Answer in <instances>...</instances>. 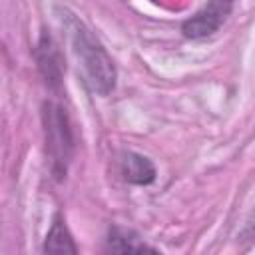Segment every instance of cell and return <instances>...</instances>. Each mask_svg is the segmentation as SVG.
<instances>
[{
	"instance_id": "cell-1",
	"label": "cell",
	"mask_w": 255,
	"mask_h": 255,
	"mask_svg": "<svg viewBox=\"0 0 255 255\" xmlns=\"http://www.w3.org/2000/svg\"><path fill=\"white\" fill-rule=\"evenodd\" d=\"M68 32L82 82L92 94L108 96L116 86V66L106 48L78 18L68 20Z\"/></svg>"
},
{
	"instance_id": "cell-2",
	"label": "cell",
	"mask_w": 255,
	"mask_h": 255,
	"mask_svg": "<svg viewBox=\"0 0 255 255\" xmlns=\"http://www.w3.org/2000/svg\"><path fill=\"white\" fill-rule=\"evenodd\" d=\"M44 133H46V149L52 161V173L62 179L66 175L68 163L74 151V135L70 128V120L66 110L54 102L44 104Z\"/></svg>"
},
{
	"instance_id": "cell-3",
	"label": "cell",
	"mask_w": 255,
	"mask_h": 255,
	"mask_svg": "<svg viewBox=\"0 0 255 255\" xmlns=\"http://www.w3.org/2000/svg\"><path fill=\"white\" fill-rule=\"evenodd\" d=\"M233 2L235 0H207V4L197 14H193L191 18H187L183 22V26H181L183 36L201 40V38L215 34L223 26L227 16L231 14Z\"/></svg>"
},
{
	"instance_id": "cell-4",
	"label": "cell",
	"mask_w": 255,
	"mask_h": 255,
	"mask_svg": "<svg viewBox=\"0 0 255 255\" xmlns=\"http://www.w3.org/2000/svg\"><path fill=\"white\" fill-rule=\"evenodd\" d=\"M120 173L128 183L147 185L155 179V165L151 163L149 157L141 153L126 151L120 157Z\"/></svg>"
},
{
	"instance_id": "cell-5",
	"label": "cell",
	"mask_w": 255,
	"mask_h": 255,
	"mask_svg": "<svg viewBox=\"0 0 255 255\" xmlns=\"http://www.w3.org/2000/svg\"><path fill=\"white\" fill-rule=\"evenodd\" d=\"M36 58H38V68L46 78V84L50 86H58L60 84V76H62V64H60V56L58 50L52 42L50 36H42L36 48Z\"/></svg>"
},
{
	"instance_id": "cell-6",
	"label": "cell",
	"mask_w": 255,
	"mask_h": 255,
	"mask_svg": "<svg viewBox=\"0 0 255 255\" xmlns=\"http://www.w3.org/2000/svg\"><path fill=\"white\" fill-rule=\"evenodd\" d=\"M108 251L114 253H137V251H155L153 247H149L147 243H143V239H139V235L131 229H124L118 225L110 227L108 233Z\"/></svg>"
},
{
	"instance_id": "cell-7",
	"label": "cell",
	"mask_w": 255,
	"mask_h": 255,
	"mask_svg": "<svg viewBox=\"0 0 255 255\" xmlns=\"http://www.w3.org/2000/svg\"><path fill=\"white\" fill-rule=\"evenodd\" d=\"M44 251L46 253H76L78 251L64 219L60 215H56V219H54V223H52V227L46 235Z\"/></svg>"
}]
</instances>
